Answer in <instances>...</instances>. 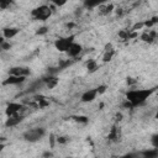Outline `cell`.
Returning <instances> with one entry per match:
<instances>
[{
    "mask_svg": "<svg viewBox=\"0 0 158 158\" xmlns=\"http://www.w3.org/2000/svg\"><path fill=\"white\" fill-rule=\"evenodd\" d=\"M47 31H48V27L43 26V27H40L36 33H37V35H44V33H47Z\"/></svg>",
    "mask_w": 158,
    "mask_h": 158,
    "instance_id": "cell-22",
    "label": "cell"
},
{
    "mask_svg": "<svg viewBox=\"0 0 158 158\" xmlns=\"http://www.w3.org/2000/svg\"><path fill=\"white\" fill-rule=\"evenodd\" d=\"M106 0H85V5L86 6H96L101 2H105Z\"/></svg>",
    "mask_w": 158,
    "mask_h": 158,
    "instance_id": "cell-18",
    "label": "cell"
},
{
    "mask_svg": "<svg viewBox=\"0 0 158 158\" xmlns=\"http://www.w3.org/2000/svg\"><path fill=\"white\" fill-rule=\"evenodd\" d=\"M81 49H83L81 44H79V43H75V42H73V43H72V44H70V46L68 47V49H67L65 52L68 53V56H69V57L74 58V57H77V56H79V54H80Z\"/></svg>",
    "mask_w": 158,
    "mask_h": 158,
    "instance_id": "cell-9",
    "label": "cell"
},
{
    "mask_svg": "<svg viewBox=\"0 0 158 158\" xmlns=\"http://www.w3.org/2000/svg\"><path fill=\"white\" fill-rule=\"evenodd\" d=\"M44 133H46V131L43 127H35V128H30V130L25 131L22 137L27 142H37L44 136Z\"/></svg>",
    "mask_w": 158,
    "mask_h": 158,
    "instance_id": "cell-2",
    "label": "cell"
},
{
    "mask_svg": "<svg viewBox=\"0 0 158 158\" xmlns=\"http://www.w3.org/2000/svg\"><path fill=\"white\" fill-rule=\"evenodd\" d=\"M11 0H0V9H6L11 5Z\"/></svg>",
    "mask_w": 158,
    "mask_h": 158,
    "instance_id": "cell-19",
    "label": "cell"
},
{
    "mask_svg": "<svg viewBox=\"0 0 158 158\" xmlns=\"http://www.w3.org/2000/svg\"><path fill=\"white\" fill-rule=\"evenodd\" d=\"M154 37H156V32L154 31H151L149 33H143L142 36H141V38H142V41H144V42H152L153 40H154Z\"/></svg>",
    "mask_w": 158,
    "mask_h": 158,
    "instance_id": "cell-13",
    "label": "cell"
},
{
    "mask_svg": "<svg viewBox=\"0 0 158 158\" xmlns=\"http://www.w3.org/2000/svg\"><path fill=\"white\" fill-rule=\"evenodd\" d=\"M22 120H23V116H22V115H20V114L7 116V118H6V121H5V126H7V127L17 126L20 122H22Z\"/></svg>",
    "mask_w": 158,
    "mask_h": 158,
    "instance_id": "cell-8",
    "label": "cell"
},
{
    "mask_svg": "<svg viewBox=\"0 0 158 158\" xmlns=\"http://www.w3.org/2000/svg\"><path fill=\"white\" fill-rule=\"evenodd\" d=\"M19 28L17 27H6V28H4L2 30V37L5 38V40H11V38H14L17 33H19Z\"/></svg>",
    "mask_w": 158,
    "mask_h": 158,
    "instance_id": "cell-11",
    "label": "cell"
},
{
    "mask_svg": "<svg viewBox=\"0 0 158 158\" xmlns=\"http://www.w3.org/2000/svg\"><path fill=\"white\" fill-rule=\"evenodd\" d=\"M96 95H98V90L96 89H89V90H86V91H84L81 94L80 100L83 102H91V101H94L96 99Z\"/></svg>",
    "mask_w": 158,
    "mask_h": 158,
    "instance_id": "cell-7",
    "label": "cell"
},
{
    "mask_svg": "<svg viewBox=\"0 0 158 158\" xmlns=\"http://www.w3.org/2000/svg\"><path fill=\"white\" fill-rule=\"evenodd\" d=\"M23 110V105L22 104H19V102H10L5 110V114L6 116H11V115H16V114H20L21 111Z\"/></svg>",
    "mask_w": 158,
    "mask_h": 158,
    "instance_id": "cell-5",
    "label": "cell"
},
{
    "mask_svg": "<svg viewBox=\"0 0 158 158\" xmlns=\"http://www.w3.org/2000/svg\"><path fill=\"white\" fill-rule=\"evenodd\" d=\"M4 147H5V146H4V143H0V152L4 149Z\"/></svg>",
    "mask_w": 158,
    "mask_h": 158,
    "instance_id": "cell-26",
    "label": "cell"
},
{
    "mask_svg": "<svg viewBox=\"0 0 158 158\" xmlns=\"http://www.w3.org/2000/svg\"><path fill=\"white\" fill-rule=\"evenodd\" d=\"M144 157H148V158H156L157 156H158V151H157V148H154L153 151H146V152H143L142 153Z\"/></svg>",
    "mask_w": 158,
    "mask_h": 158,
    "instance_id": "cell-17",
    "label": "cell"
},
{
    "mask_svg": "<svg viewBox=\"0 0 158 158\" xmlns=\"http://www.w3.org/2000/svg\"><path fill=\"white\" fill-rule=\"evenodd\" d=\"M26 79V77H17V75H9L4 81L2 84L4 85H17V84H21L23 83Z\"/></svg>",
    "mask_w": 158,
    "mask_h": 158,
    "instance_id": "cell-10",
    "label": "cell"
},
{
    "mask_svg": "<svg viewBox=\"0 0 158 158\" xmlns=\"http://www.w3.org/2000/svg\"><path fill=\"white\" fill-rule=\"evenodd\" d=\"M30 74V69L26 67H12L9 70V75H17V77H27Z\"/></svg>",
    "mask_w": 158,
    "mask_h": 158,
    "instance_id": "cell-6",
    "label": "cell"
},
{
    "mask_svg": "<svg viewBox=\"0 0 158 158\" xmlns=\"http://www.w3.org/2000/svg\"><path fill=\"white\" fill-rule=\"evenodd\" d=\"M118 137H120L118 130H117L116 127H112V130H111V132H110V135H109V138L112 139V141H116V139H118Z\"/></svg>",
    "mask_w": 158,
    "mask_h": 158,
    "instance_id": "cell-16",
    "label": "cell"
},
{
    "mask_svg": "<svg viewBox=\"0 0 158 158\" xmlns=\"http://www.w3.org/2000/svg\"><path fill=\"white\" fill-rule=\"evenodd\" d=\"M96 90H98V94H102V93H105V90H106V86H105V85H101V86L96 88Z\"/></svg>",
    "mask_w": 158,
    "mask_h": 158,
    "instance_id": "cell-23",
    "label": "cell"
},
{
    "mask_svg": "<svg viewBox=\"0 0 158 158\" xmlns=\"http://www.w3.org/2000/svg\"><path fill=\"white\" fill-rule=\"evenodd\" d=\"M58 142H59V143H65L67 139H65V137H59V138H58Z\"/></svg>",
    "mask_w": 158,
    "mask_h": 158,
    "instance_id": "cell-24",
    "label": "cell"
},
{
    "mask_svg": "<svg viewBox=\"0 0 158 158\" xmlns=\"http://www.w3.org/2000/svg\"><path fill=\"white\" fill-rule=\"evenodd\" d=\"M68 0H52V2L56 5V6H63L67 4Z\"/></svg>",
    "mask_w": 158,
    "mask_h": 158,
    "instance_id": "cell-21",
    "label": "cell"
},
{
    "mask_svg": "<svg viewBox=\"0 0 158 158\" xmlns=\"http://www.w3.org/2000/svg\"><path fill=\"white\" fill-rule=\"evenodd\" d=\"M42 80H43V83L48 86V89H53V88L58 84V79H57V77H54V75H49V77L42 78Z\"/></svg>",
    "mask_w": 158,
    "mask_h": 158,
    "instance_id": "cell-12",
    "label": "cell"
},
{
    "mask_svg": "<svg viewBox=\"0 0 158 158\" xmlns=\"http://www.w3.org/2000/svg\"><path fill=\"white\" fill-rule=\"evenodd\" d=\"M51 15H52V10L47 5H41V6L36 7V9H33L32 12H31V16L33 19H36V20H46Z\"/></svg>",
    "mask_w": 158,
    "mask_h": 158,
    "instance_id": "cell-3",
    "label": "cell"
},
{
    "mask_svg": "<svg viewBox=\"0 0 158 158\" xmlns=\"http://www.w3.org/2000/svg\"><path fill=\"white\" fill-rule=\"evenodd\" d=\"M154 91V89H135V90H130L126 94V100L128 101L130 105L136 106L139 105L142 102H144L151 94Z\"/></svg>",
    "mask_w": 158,
    "mask_h": 158,
    "instance_id": "cell-1",
    "label": "cell"
},
{
    "mask_svg": "<svg viewBox=\"0 0 158 158\" xmlns=\"http://www.w3.org/2000/svg\"><path fill=\"white\" fill-rule=\"evenodd\" d=\"M114 54H115V51H114L112 48L105 51V54H104V57H102V60H104V62H110V60L112 59Z\"/></svg>",
    "mask_w": 158,
    "mask_h": 158,
    "instance_id": "cell-15",
    "label": "cell"
},
{
    "mask_svg": "<svg viewBox=\"0 0 158 158\" xmlns=\"http://www.w3.org/2000/svg\"><path fill=\"white\" fill-rule=\"evenodd\" d=\"M73 38H74V36L58 38V40L54 42V46H56V48H57L59 52H65V51L68 49V47L74 42V41H73Z\"/></svg>",
    "mask_w": 158,
    "mask_h": 158,
    "instance_id": "cell-4",
    "label": "cell"
},
{
    "mask_svg": "<svg viewBox=\"0 0 158 158\" xmlns=\"http://www.w3.org/2000/svg\"><path fill=\"white\" fill-rule=\"evenodd\" d=\"M4 41H5V40H4V37H2V35L0 33V44H1V43H2Z\"/></svg>",
    "mask_w": 158,
    "mask_h": 158,
    "instance_id": "cell-25",
    "label": "cell"
},
{
    "mask_svg": "<svg viewBox=\"0 0 158 158\" xmlns=\"http://www.w3.org/2000/svg\"><path fill=\"white\" fill-rule=\"evenodd\" d=\"M152 144L154 148H158V133L152 136Z\"/></svg>",
    "mask_w": 158,
    "mask_h": 158,
    "instance_id": "cell-20",
    "label": "cell"
},
{
    "mask_svg": "<svg viewBox=\"0 0 158 158\" xmlns=\"http://www.w3.org/2000/svg\"><path fill=\"white\" fill-rule=\"evenodd\" d=\"M86 68H88V72H89V73H94V72L98 69V63H96V60H94V59L88 60Z\"/></svg>",
    "mask_w": 158,
    "mask_h": 158,
    "instance_id": "cell-14",
    "label": "cell"
}]
</instances>
